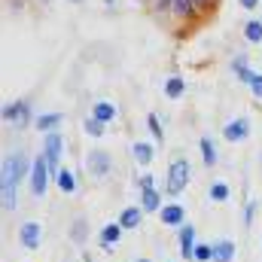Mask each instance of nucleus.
I'll list each match as a JSON object with an SVG mask.
<instances>
[{
	"label": "nucleus",
	"instance_id": "2",
	"mask_svg": "<svg viewBox=\"0 0 262 262\" xmlns=\"http://www.w3.org/2000/svg\"><path fill=\"white\" fill-rule=\"evenodd\" d=\"M49 162H46V156H37L34 162H31V192L37 198L46 195V186H49Z\"/></svg>",
	"mask_w": 262,
	"mask_h": 262
},
{
	"label": "nucleus",
	"instance_id": "32",
	"mask_svg": "<svg viewBox=\"0 0 262 262\" xmlns=\"http://www.w3.org/2000/svg\"><path fill=\"white\" fill-rule=\"evenodd\" d=\"M152 186H156L152 174H143V177H140V189H152Z\"/></svg>",
	"mask_w": 262,
	"mask_h": 262
},
{
	"label": "nucleus",
	"instance_id": "11",
	"mask_svg": "<svg viewBox=\"0 0 262 262\" xmlns=\"http://www.w3.org/2000/svg\"><path fill=\"white\" fill-rule=\"evenodd\" d=\"M177 244H180L183 259H192V253H195V229H192V226H180V238H177Z\"/></svg>",
	"mask_w": 262,
	"mask_h": 262
},
{
	"label": "nucleus",
	"instance_id": "3",
	"mask_svg": "<svg viewBox=\"0 0 262 262\" xmlns=\"http://www.w3.org/2000/svg\"><path fill=\"white\" fill-rule=\"evenodd\" d=\"M43 149H46L43 156H46V162H49V171H52V174H58V171H61V152H64V137H61V131L46 134Z\"/></svg>",
	"mask_w": 262,
	"mask_h": 262
},
{
	"label": "nucleus",
	"instance_id": "30",
	"mask_svg": "<svg viewBox=\"0 0 262 262\" xmlns=\"http://www.w3.org/2000/svg\"><path fill=\"white\" fill-rule=\"evenodd\" d=\"M195 6L201 12H213V9L220 6V0H195Z\"/></svg>",
	"mask_w": 262,
	"mask_h": 262
},
{
	"label": "nucleus",
	"instance_id": "25",
	"mask_svg": "<svg viewBox=\"0 0 262 262\" xmlns=\"http://www.w3.org/2000/svg\"><path fill=\"white\" fill-rule=\"evenodd\" d=\"M146 125H149V134H152L159 143L165 140V131H162V122H159V116H156V113H149V116H146Z\"/></svg>",
	"mask_w": 262,
	"mask_h": 262
},
{
	"label": "nucleus",
	"instance_id": "16",
	"mask_svg": "<svg viewBox=\"0 0 262 262\" xmlns=\"http://www.w3.org/2000/svg\"><path fill=\"white\" fill-rule=\"evenodd\" d=\"M140 220H143V207H125V210L119 213V226H122V229H137Z\"/></svg>",
	"mask_w": 262,
	"mask_h": 262
},
{
	"label": "nucleus",
	"instance_id": "1",
	"mask_svg": "<svg viewBox=\"0 0 262 262\" xmlns=\"http://www.w3.org/2000/svg\"><path fill=\"white\" fill-rule=\"evenodd\" d=\"M189 177H192V168L186 159H174L171 168H168V180H165V192L168 195H180L186 186H189Z\"/></svg>",
	"mask_w": 262,
	"mask_h": 262
},
{
	"label": "nucleus",
	"instance_id": "14",
	"mask_svg": "<svg viewBox=\"0 0 262 262\" xmlns=\"http://www.w3.org/2000/svg\"><path fill=\"white\" fill-rule=\"evenodd\" d=\"M92 116L98 119V122H113L116 119V104H110V101H95V107H92Z\"/></svg>",
	"mask_w": 262,
	"mask_h": 262
},
{
	"label": "nucleus",
	"instance_id": "24",
	"mask_svg": "<svg viewBox=\"0 0 262 262\" xmlns=\"http://www.w3.org/2000/svg\"><path fill=\"white\" fill-rule=\"evenodd\" d=\"M55 183H58V189H61V192H73V189H76V180H73V174H70V171H64V168L55 174Z\"/></svg>",
	"mask_w": 262,
	"mask_h": 262
},
{
	"label": "nucleus",
	"instance_id": "7",
	"mask_svg": "<svg viewBox=\"0 0 262 262\" xmlns=\"http://www.w3.org/2000/svg\"><path fill=\"white\" fill-rule=\"evenodd\" d=\"M18 238H21V247H25V250H37V247H40V238H43L40 223H25L21 232H18Z\"/></svg>",
	"mask_w": 262,
	"mask_h": 262
},
{
	"label": "nucleus",
	"instance_id": "18",
	"mask_svg": "<svg viewBox=\"0 0 262 262\" xmlns=\"http://www.w3.org/2000/svg\"><path fill=\"white\" fill-rule=\"evenodd\" d=\"M235 259V244L232 241H216L213 244V262H232Z\"/></svg>",
	"mask_w": 262,
	"mask_h": 262
},
{
	"label": "nucleus",
	"instance_id": "17",
	"mask_svg": "<svg viewBox=\"0 0 262 262\" xmlns=\"http://www.w3.org/2000/svg\"><path fill=\"white\" fill-rule=\"evenodd\" d=\"M61 122H64V116H61V113H43V116H37V131L52 134V131L58 128Z\"/></svg>",
	"mask_w": 262,
	"mask_h": 262
},
{
	"label": "nucleus",
	"instance_id": "4",
	"mask_svg": "<svg viewBox=\"0 0 262 262\" xmlns=\"http://www.w3.org/2000/svg\"><path fill=\"white\" fill-rule=\"evenodd\" d=\"M3 122L15 125V128H28L31 125V104L28 101H12L3 107Z\"/></svg>",
	"mask_w": 262,
	"mask_h": 262
},
{
	"label": "nucleus",
	"instance_id": "13",
	"mask_svg": "<svg viewBox=\"0 0 262 262\" xmlns=\"http://www.w3.org/2000/svg\"><path fill=\"white\" fill-rule=\"evenodd\" d=\"M232 73H235L244 85H253V79H256V73L247 67V55H235V58H232Z\"/></svg>",
	"mask_w": 262,
	"mask_h": 262
},
{
	"label": "nucleus",
	"instance_id": "23",
	"mask_svg": "<svg viewBox=\"0 0 262 262\" xmlns=\"http://www.w3.org/2000/svg\"><path fill=\"white\" fill-rule=\"evenodd\" d=\"M244 37L247 43H262V18H250L244 25Z\"/></svg>",
	"mask_w": 262,
	"mask_h": 262
},
{
	"label": "nucleus",
	"instance_id": "10",
	"mask_svg": "<svg viewBox=\"0 0 262 262\" xmlns=\"http://www.w3.org/2000/svg\"><path fill=\"white\" fill-rule=\"evenodd\" d=\"M15 177L3 168V177H0V189H3V210H15Z\"/></svg>",
	"mask_w": 262,
	"mask_h": 262
},
{
	"label": "nucleus",
	"instance_id": "6",
	"mask_svg": "<svg viewBox=\"0 0 262 262\" xmlns=\"http://www.w3.org/2000/svg\"><path fill=\"white\" fill-rule=\"evenodd\" d=\"M3 168L15 177V183H18L21 177H31V165H28V156H25V152H15V156L3 159Z\"/></svg>",
	"mask_w": 262,
	"mask_h": 262
},
{
	"label": "nucleus",
	"instance_id": "21",
	"mask_svg": "<svg viewBox=\"0 0 262 262\" xmlns=\"http://www.w3.org/2000/svg\"><path fill=\"white\" fill-rule=\"evenodd\" d=\"M143 201H140V207H143V210H149V213H152V210H162V195H159V189H156V186H152V189H143Z\"/></svg>",
	"mask_w": 262,
	"mask_h": 262
},
{
	"label": "nucleus",
	"instance_id": "31",
	"mask_svg": "<svg viewBox=\"0 0 262 262\" xmlns=\"http://www.w3.org/2000/svg\"><path fill=\"white\" fill-rule=\"evenodd\" d=\"M253 213H256V201H247V207H244V226L253 223Z\"/></svg>",
	"mask_w": 262,
	"mask_h": 262
},
{
	"label": "nucleus",
	"instance_id": "20",
	"mask_svg": "<svg viewBox=\"0 0 262 262\" xmlns=\"http://www.w3.org/2000/svg\"><path fill=\"white\" fill-rule=\"evenodd\" d=\"M198 149H201L204 165L213 168V165H216V146H213V140H210V137H201V140H198Z\"/></svg>",
	"mask_w": 262,
	"mask_h": 262
},
{
	"label": "nucleus",
	"instance_id": "27",
	"mask_svg": "<svg viewBox=\"0 0 262 262\" xmlns=\"http://www.w3.org/2000/svg\"><path fill=\"white\" fill-rule=\"evenodd\" d=\"M85 134H92V137H104V122H98L95 116H89V119H85Z\"/></svg>",
	"mask_w": 262,
	"mask_h": 262
},
{
	"label": "nucleus",
	"instance_id": "33",
	"mask_svg": "<svg viewBox=\"0 0 262 262\" xmlns=\"http://www.w3.org/2000/svg\"><path fill=\"white\" fill-rule=\"evenodd\" d=\"M250 89H253V95H256V98H262V73H256V79H253V85H250Z\"/></svg>",
	"mask_w": 262,
	"mask_h": 262
},
{
	"label": "nucleus",
	"instance_id": "28",
	"mask_svg": "<svg viewBox=\"0 0 262 262\" xmlns=\"http://www.w3.org/2000/svg\"><path fill=\"white\" fill-rule=\"evenodd\" d=\"M70 235H73V241H82V238L89 235V223H85V220H76V223H73V232H70Z\"/></svg>",
	"mask_w": 262,
	"mask_h": 262
},
{
	"label": "nucleus",
	"instance_id": "19",
	"mask_svg": "<svg viewBox=\"0 0 262 262\" xmlns=\"http://www.w3.org/2000/svg\"><path fill=\"white\" fill-rule=\"evenodd\" d=\"M183 92H186L183 76H168V82H165V95H168L171 101H177V98H183Z\"/></svg>",
	"mask_w": 262,
	"mask_h": 262
},
{
	"label": "nucleus",
	"instance_id": "22",
	"mask_svg": "<svg viewBox=\"0 0 262 262\" xmlns=\"http://www.w3.org/2000/svg\"><path fill=\"white\" fill-rule=\"evenodd\" d=\"M131 156H134L137 165H149V162H152V146H149V143H134V146H131Z\"/></svg>",
	"mask_w": 262,
	"mask_h": 262
},
{
	"label": "nucleus",
	"instance_id": "5",
	"mask_svg": "<svg viewBox=\"0 0 262 262\" xmlns=\"http://www.w3.org/2000/svg\"><path fill=\"white\" fill-rule=\"evenodd\" d=\"M85 165L92 168V174H95V177H104V174H110L113 159H110V152H104V149H92V152L85 156Z\"/></svg>",
	"mask_w": 262,
	"mask_h": 262
},
{
	"label": "nucleus",
	"instance_id": "12",
	"mask_svg": "<svg viewBox=\"0 0 262 262\" xmlns=\"http://www.w3.org/2000/svg\"><path fill=\"white\" fill-rule=\"evenodd\" d=\"M171 12L177 18H183V21H192L201 9L195 6V0H171Z\"/></svg>",
	"mask_w": 262,
	"mask_h": 262
},
{
	"label": "nucleus",
	"instance_id": "34",
	"mask_svg": "<svg viewBox=\"0 0 262 262\" xmlns=\"http://www.w3.org/2000/svg\"><path fill=\"white\" fill-rule=\"evenodd\" d=\"M238 3H241L244 9H256V3H259V0H238Z\"/></svg>",
	"mask_w": 262,
	"mask_h": 262
},
{
	"label": "nucleus",
	"instance_id": "8",
	"mask_svg": "<svg viewBox=\"0 0 262 262\" xmlns=\"http://www.w3.org/2000/svg\"><path fill=\"white\" fill-rule=\"evenodd\" d=\"M247 134H250V122H247V119H232V122L223 125V137H226L229 143H238V140H244Z\"/></svg>",
	"mask_w": 262,
	"mask_h": 262
},
{
	"label": "nucleus",
	"instance_id": "29",
	"mask_svg": "<svg viewBox=\"0 0 262 262\" xmlns=\"http://www.w3.org/2000/svg\"><path fill=\"white\" fill-rule=\"evenodd\" d=\"M210 198H213V201H226V198H229V186H226V183H213V186H210Z\"/></svg>",
	"mask_w": 262,
	"mask_h": 262
},
{
	"label": "nucleus",
	"instance_id": "9",
	"mask_svg": "<svg viewBox=\"0 0 262 262\" xmlns=\"http://www.w3.org/2000/svg\"><path fill=\"white\" fill-rule=\"evenodd\" d=\"M159 220L165 226H186V210H183V204H165L159 210Z\"/></svg>",
	"mask_w": 262,
	"mask_h": 262
},
{
	"label": "nucleus",
	"instance_id": "26",
	"mask_svg": "<svg viewBox=\"0 0 262 262\" xmlns=\"http://www.w3.org/2000/svg\"><path fill=\"white\" fill-rule=\"evenodd\" d=\"M192 259H195V262H210V259H213V244H195Z\"/></svg>",
	"mask_w": 262,
	"mask_h": 262
},
{
	"label": "nucleus",
	"instance_id": "15",
	"mask_svg": "<svg viewBox=\"0 0 262 262\" xmlns=\"http://www.w3.org/2000/svg\"><path fill=\"white\" fill-rule=\"evenodd\" d=\"M122 232H125V229H122L119 223H110V226H104V229H101V247H104V250H113V244L122 238Z\"/></svg>",
	"mask_w": 262,
	"mask_h": 262
},
{
	"label": "nucleus",
	"instance_id": "35",
	"mask_svg": "<svg viewBox=\"0 0 262 262\" xmlns=\"http://www.w3.org/2000/svg\"><path fill=\"white\" fill-rule=\"evenodd\" d=\"M73 3H79V0H73Z\"/></svg>",
	"mask_w": 262,
	"mask_h": 262
}]
</instances>
